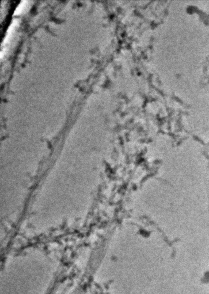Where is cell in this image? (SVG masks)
<instances>
[{
    "label": "cell",
    "mask_w": 209,
    "mask_h": 294,
    "mask_svg": "<svg viewBox=\"0 0 209 294\" xmlns=\"http://www.w3.org/2000/svg\"><path fill=\"white\" fill-rule=\"evenodd\" d=\"M19 20H17V19H14L12 21V23L9 25V26L8 27V29L6 31V36L3 40L2 44H1L2 46L5 47L9 43V41L11 39V37L14 34L15 29L16 28V27L19 25Z\"/></svg>",
    "instance_id": "obj_1"
},
{
    "label": "cell",
    "mask_w": 209,
    "mask_h": 294,
    "mask_svg": "<svg viewBox=\"0 0 209 294\" xmlns=\"http://www.w3.org/2000/svg\"><path fill=\"white\" fill-rule=\"evenodd\" d=\"M27 1H25V0L22 1L20 2V4L18 5V6L16 7V8L15 9L14 12V15L19 14L23 12L24 9L25 8V6L27 5Z\"/></svg>",
    "instance_id": "obj_2"
}]
</instances>
